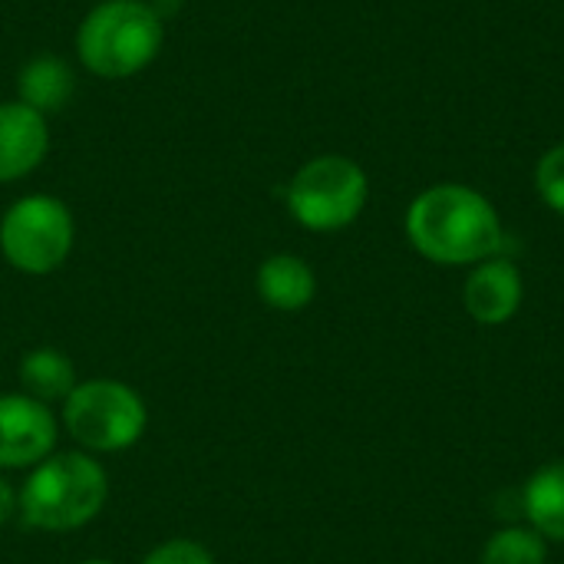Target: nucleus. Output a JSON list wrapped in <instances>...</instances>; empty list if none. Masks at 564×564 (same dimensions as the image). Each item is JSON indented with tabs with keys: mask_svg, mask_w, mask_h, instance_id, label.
Instances as JSON below:
<instances>
[{
	"mask_svg": "<svg viewBox=\"0 0 564 564\" xmlns=\"http://www.w3.org/2000/svg\"><path fill=\"white\" fill-rule=\"evenodd\" d=\"M50 149L46 116L26 102H0V185L26 178Z\"/></svg>",
	"mask_w": 564,
	"mask_h": 564,
	"instance_id": "9",
	"label": "nucleus"
},
{
	"mask_svg": "<svg viewBox=\"0 0 564 564\" xmlns=\"http://www.w3.org/2000/svg\"><path fill=\"white\" fill-rule=\"evenodd\" d=\"M56 420L46 403L26 393L0 397V469L40 466L53 456Z\"/></svg>",
	"mask_w": 564,
	"mask_h": 564,
	"instance_id": "7",
	"label": "nucleus"
},
{
	"mask_svg": "<svg viewBox=\"0 0 564 564\" xmlns=\"http://www.w3.org/2000/svg\"><path fill=\"white\" fill-rule=\"evenodd\" d=\"M79 564H112V562H102V558H89V562H79Z\"/></svg>",
	"mask_w": 564,
	"mask_h": 564,
	"instance_id": "19",
	"label": "nucleus"
},
{
	"mask_svg": "<svg viewBox=\"0 0 564 564\" xmlns=\"http://www.w3.org/2000/svg\"><path fill=\"white\" fill-rule=\"evenodd\" d=\"M17 93H20L17 96L20 102H26L40 116H50V112L66 109V102L73 99L76 73L63 56L40 53V56L23 63L20 76H17Z\"/></svg>",
	"mask_w": 564,
	"mask_h": 564,
	"instance_id": "11",
	"label": "nucleus"
},
{
	"mask_svg": "<svg viewBox=\"0 0 564 564\" xmlns=\"http://www.w3.org/2000/svg\"><path fill=\"white\" fill-rule=\"evenodd\" d=\"M20 509V499H17V492L10 489V482L7 479H0V525L13 516Z\"/></svg>",
	"mask_w": 564,
	"mask_h": 564,
	"instance_id": "17",
	"label": "nucleus"
},
{
	"mask_svg": "<svg viewBox=\"0 0 564 564\" xmlns=\"http://www.w3.org/2000/svg\"><path fill=\"white\" fill-rule=\"evenodd\" d=\"M370 198L367 172L347 155H317L288 182V212L307 231L330 235L360 218Z\"/></svg>",
	"mask_w": 564,
	"mask_h": 564,
	"instance_id": "4",
	"label": "nucleus"
},
{
	"mask_svg": "<svg viewBox=\"0 0 564 564\" xmlns=\"http://www.w3.org/2000/svg\"><path fill=\"white\" fill-rule=\"evenodd\" d=\"M162 40L165 23L149 0H102L83 17L76 53L93 76L129 79L159 56Z\"/></svg>",
	"mask_w": 564,
	"mask_h": 564,
	"instance_id": "3",
	"label": "nucleus"
},
{
	"mask_svg": "<svg viewBox=\"0 0 564 564\" xmlns=\"http://www.w3.org/2000/svg\"><path fill=\"white\" fill-rule=\"evenodd\" d=\"M522 274L516 261L496 254L479 264H473L466 284H463V307L466 314L482 327L509 324L522 307Z\"/></svg>",
	"mask_w": 564,
	"mask_h": 564,
	"instance_id": "8",
	"label": "nucleus"
},
{
	"mask_svg": "<svg viewBox=\"0 0 564 564\" xmlns=\"http://www.w3.org/2000/svg\"><path fill=\"white\" fill-rule=\"evenodd\" d=\"M535 192L552 212L564 215V142L552 145L539 159V165H535Z\"/></svg>",
	"mask_w": 564,
	"mask_h": 564,
	"instance_id": "15",
	"label": "nucleus"
},
{
	"mask_svg": "<svg viewBox=\"0 0 564 564\" xmlns=\"http://www.w3.org/2000/svg\"><path fill=\"white\" fill-rule=\"evenodd\" d=\"M76 241L69 208L53 195H23L0 218V254L23 274L56 271Z\"/></svg>",
	"mask_w": 564,
	"mask_h": 564,
	"instance_id": "6",
	"label": "nucleus"
},
{
	"mask_svg": "<svg viewBox=\"0 0 564 564\" xmlns=\"http://www.w3.org/2000/svg\"><path fill=\"white\" fill-rule=\"evenodd\" d=\"M76 367L73 360L56 347H36L23 354L20 360V387L26 397L40 403H66V397L76 390Z\"/></svg>",
	"mask_w": 564,
	"mask_h": 564,
	"instance_id": "13",
	"label": "nucleus"
},
{
	"mask_svg": "<svg viewBox=\"0 0 564 564\" xmlns=\"http://www.w3.org/2000/svg\"><path fill=\"white\" fill-rule=\"evenodd\" d=\"M522 509L529 529H535L545 542H564V459L532 473L522 489Z\"/></svg>",
	"mask_w": 564,
	"mask_h": 564,
	"instance_id": "12",
	"label": "nucleus"
},
{
	"mask_svg": "<svg viewBox=\"0 0 564 564\" xmlns=\"http://www.w3.org/2000/svg\"><path fill=\"white\" fill-rule=\"evenodd\" d=\"M17 499L30 529L76 532L102 512L109 499V476L86 453H59L33 466Z\"/></svg>",
	"mask_w": 564,
	"mask_h": 564,
	"instance_id": "2",
	"label": "nucleus"
},
{
	"mask_svg": "<svg viewBox=\"0 0 564 564\" xmlns=\"http://www.w3.org/2000/svg\"><path fill=\"white\" fill-rule=\"evenodd\" d=\"M69 436L89 453H119L142 440L149 410L142 397L119 380H86L63 403Z\"/></svg>",
	"mask_w": 564,
	"mask_h": 564,
	"instance_id": "5",
	"label": "nucleus"
},
{
	"mask_svg": "<svg viewBox=\"0 0 564 564\" xmlns=\"http://www.w3.org/2000/svg\"><path fill=\"white\" fill-rule=\"evenodd\" d=\"M406 238L426 261L446 268H473L502 254L506 245L496 205L459 182L433 185L410 202Z\"/></svg>",
	"mask_w": 564,
	"mask_h": 564,
	"instance_id": "1",
	"label": "nucleus"
},
{
	"mask_svg": "<svg viewBox=\"0 0 564 564\" xmlns=\"http://www.w3.org/2000/svg\"><path fill=\"white\" fill-rule=\"evenodd\" d=\"M545 558L549 542L535 529L506 525L486 542L479 564H545Z\"/></svg>",
	"mask_w": 564,
	"mask_h": 564,
	"instance_id": "14",
	"label": "nucleus"
},
{
	"mask_svg": "<svg viewBox=\"0 0 564 564\" xmlns=\"http://www.w3.org/2000/svg\"><path fill=\"white\" fill-rule=\"evenodd\" d=\"M142 564H218L215 562V555L205 549V545H198V542H192V539H172V542H162L159 549H152Z\"/></svg>",
	"mask_w": 564,
	"mask_h": 564,
	"instance_id": "16",
	"label": "nucleus"
},
{
	"mask_svg": "<svg viewBox=\"0 0 564 564\" xmlns=\"http://www.w3.org/2000/svg\"><path fill=\"white\" fill-rule=\"evenodd\" d=\"M152 3V10L162 17V23L169 20V17H175L178 13V7H182V0H149Z\"/></svg>",
	"mask_w": 564,
	"mask_h": 564,
	"instance_id": "18",
	"label": "nucleus"
},
{
	"mask_svg": "<svg viewBox=\"0 0 564 564\" xmlns=\"http://www.w3.org/2000/svg\"><path fill=\"white\" fill-rule=\"evenodd\" d=\"M254 288H258V297L268 307L284 311V314H294V311H304L314 301V294H317V274L297 254H271L258 268Z\"/></svg>",
	"mask_w": 564,
	"mask_h": 564,
	"instance_id": "10",
	"label": "nucleus"
}]
</instances>
